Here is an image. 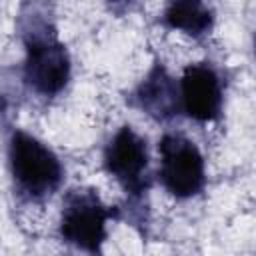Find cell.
<instances>
[{
  "label": "cell",
  "instance_id": "cell-1",
  "mask_svg": "<svg viewBox=\"0 0 256 256\" xmlns=\"http://www.w3.org/2000/svg\"><path fill=\"white\" fill-rule=\"evenodd\" d=\"M28 8L30 14H22L24 82L40 96H56L70 80V56L52 20L44 18L46 14H38L36 6Z\"/></svg>",
  "mask_w": 256,
  "mask_h": 256
},
{
  "label": "cell",
  "instance_id": "cell-6",
  "mask_svg": "<svg viewBox=\"0 0 256 256\" xmlns=\"http://www.w3.org/2000/svg\"><path fill=\"white\" fill-rule=\"evenodd\" d=\"M178 94L180 110L196 122H212L222 112V80L216 68L208 62H196L184 68Z\"/></svg>",
  "mask_w": 256,
  "mask_h": 256
},
{
  "label": "cell",
  "instance_id": "cell-2",
  "mask_svg": "<svg viewBox=\"0 0 256 256\" xmlns=\"http://www.w3.org/2000/svg\"><path fill=\"white\" fill-rule=\"evenodd\" d=\"M8 164L20 196L40 202L54 194L64 178L58 156L36 136L14 130L8 142Z\"/></svg>",
  "mask_w": 256,
  "mask_h": 256
},
{
  "label": "cell",
  "instance_id": "cell-3",
  "mask_svg": "<svg viewBox=\"0 0 256 256\" xmlns=\"http://www.w3.org/2000/svg\"><path fill=\"white\" fill-rule=\"evenodd\" d=\"M116 216L94 188H72L66 192L60 210V236L66 244L90 254L102 256L106 240V224Z\"/></svg>",
  "mask_w": 256,
  "mask_h": 256
},
{
  "label": "cell",
  "instance_id": "cell-7",
  "mask_svg": "<svg viewBox=\"0 0 256 256\" xmlns=\"http://www.w3.org/2000/svg\"><path fill=\"white\" fill-rule=\"evenodd\" d=\"M132 104L158 122L170 120L180 112L178 84L172 80L162 62H156L132 94Z\"/></svg>",
  "mask_w": 256,
  "mask_h": 256
},
{
  "label": "cell",
  "instance_id": "cell-8",
  "mask_svg": "<svg viewBox=\"0 0 256 256\" xmlns=\"http://www.w3.org/2000/svg\"><path fill=\"white\" fill-rule=\"evenodd\" d=\"M162 24L172 30H182L184 34L200 38L210 32L214 24V12L208 4L202 2H192V0L172 2L166 6L162 14Z\"/></svg>",
  "mask_w": 256,
  "mask_h": 256
},
{
  "label": "cell",
  "instance_id": "cell-4",
  "mask_svg": "<svg viewBox=\"0 0 256 256\" xmlns=\"http://www.w3.org/2000/svg\"><path fill=\"white\" fill-rule=\"evenodd\" d=\"M158 178L174 198H192L204 190L206 164L196 142L178 132H168L158 142Z\"/></svg>",
  "mask_w": 256,
  "mask_h": 256
},
{
  "label": "cell",
  "instance_id": "cell-5",
  "mask_svg": "<svg viewBox=\"0 0 256 256\" xmlns=\"http://www.w3.org/2000/svg\"><path fill=\"white\" fill-rule=\"evenodd\" d=\"M104 170L132 196L140 198L150 186L148 144L132 126H122L104 148Z\"/></svg>",
  "mask_w": 256,
  "mask_h": 256
}]
</instances>
